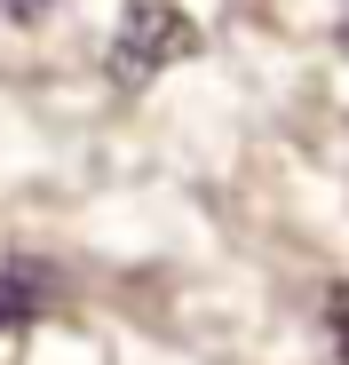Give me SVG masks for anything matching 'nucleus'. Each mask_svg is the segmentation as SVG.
Returning <instances> with one entry per match:
<instances>
[{
    "mask_svg": "<svg viewBox=\"0 0 349 365\" xmlns=\"http://www.w3.org/2000/svg\"><path fill=\"white\" fill-rule=\"evenodd\" d=\"M183 56H199V24L183 9H167V0H135V9L120 16V32H111V80L120 88H143L159 80L167 64H183Z\"/></svg>",
    "mask_w": 349,
    "mask_h": 365,
    "instance_id": "f257e3e1",
    "label": "nucleus"
},
{
    "mask_svg": "<svg viewBox=\"0 0 349 365\" xmlns=\"http://www.w3.org/2000/svg\"><path fill=\"white\" fill-rule=\"evenodd\" d=\"M48 310V270H32V262H16V270H0V334H16V326H32Z\"/></svg>",
    "mask_w": 349,
    "mask_h": 365,
    "instance_id": "f03ea898",
    "label": "nucleus"
},
{
    "mask_svg": "<svg viewBox=\"0 0 349 365\" xmlns=\"http://www.w3.org/2000/svg\"><path fill=\"white\" fill-rule=\"evenodd\" d=\"M325 318H333V365H349V286H333Z\"/></svg>",
    "mask_w": 349,
    "mask_h": 365,
    "instance_id": "7ed1b4c3",
    "label": "nucleus"
},
{
    "mask_svg": "<svg viewBox=\"0 0 349 365\" xmlns=\"http://www.w3.org/2000/svg\"><path fill=\"white\" fill-rule=\"evenodd\" d=\"M0 9H16V16H32V9H48V0H0Z\"/></svg>",
    "mask_w": 349,
    "mask_h": 365,
    "instance_id": "20e7f679",
    "label": "nucleus"
},
{
    "mask_svg": "<svg viewBox=\"0 0 349 365\" xmlns=\"http://www.w3.org/2000/svg\"><path fill=\"white\" fill-rule=\"evenodd\" d=\"M341 48H349V16H341Z\"/></svg>",
    "mask_w": 349,
    "mask_h": 365,
    "instance_id": "39448f33",
    "label": "nucleus"
}]
</instances>
